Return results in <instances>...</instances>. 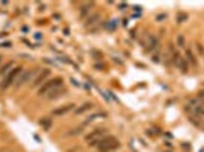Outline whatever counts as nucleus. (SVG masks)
Returning a JSON list of instances; mask_svg holds the SVG:
<instances>
[{
  "mask_svg": "<svg viewBox=\"0 0 204 152\" xmlns=\"http://www.w3.org/2000/svg\"><path fill=\"white\" fill-rule=\"evenodd\" d=\"M94 148H98L99 152H111V151L119 149V148H120V143H119V140H117L116 137L107 135V137H104L102 140H99V141L94 145Z\"/></svg>",
  "mask_w": 204,
  "mask_h": 152,
  "instance_id": "f257e3e1",
  "label": "nucleus"
},
{
  "mask_svg": "<svg viewBox=\"0 0 204 152\" xmlns=\"http://www.w3.org/2000/svg\"><path fill=\"white\" fill-rule=\"evenodd\" d=\"M107 135H108V131H107L105 128H96V129L90 131V133L85 135V141H89L90 146H94L99 140H102V138L107 137Z\"/></svg>",
  "mask_w": 204,
  "mask_h": 152,
  "instance_id": "f03ea898",
  "label": "nucleus"
},
{
  "mask_svg": "<svg viewBox=\"0 0 204 152\" xmlns=\"http://www.w3.org/2000/svg\"><path fill=\"white\" fill-rule=\"evenodd\" d=\"M63 85V79L61 78H55V79H50V81H47V82H44L41 87H40V90H38V95L40 96H46L49 95L52 90H55L56 87H61Z\"/></svg>",
  "mask_w": 204,
  "mask_h": 152,
  "instance_id": "7ed1b4c3",
  "label": "nucleus"
},
{
  "mask_svg": "<svg viewBox=\"0 0 204 152\" xmlns=\"http://www.w3.org/2000/svg\"><path fill=\"white\" fill-rule=\"evenodd\" d=\"M23 70H21V67H14L8 75L5 76V79H3V82H2V88H5V87H9L12 82H15V79H17V76L21 73Z\"/></svg>",
  "mask_w": 204,
  "mask_h": 152,
  "instance_id": "20e7f679",
  "label": "nucleus"
},
{
  "mask_svg": "<svg viewBox=\"0 0 204 152\" xmlns=\"http://www.w3.org/2000/svg\"><path fill=\"white\" fill-rule=\"evenodd\" d=\"M37 72L38 70H24V72H21V73H20V78L15 81V85H17V87H21L24 82H28L29 79H32Z\"/></svg>",
  "mask_w": 204,
  "mask_h": 152,
  "instance_id": "39448f33",
  "label": "nucleus"
},
{
  "mask_svg": "<svg viewBox=\"0 0 204 152\" xmlns=\"http://www.w3.org/2000/svg\"><path fill=\"white\" fill-rule=\"evenodd\" d=\"M73 103H67V105H63V107H59V108H55L54 110V116H63V114L69 113V111H72L73 110Z\"/></svg>",
  "mask_w": 204,
  "mask_h": 152,
  "instance_id": "423d86ee",
  "label": "nucleus"
},
{
  "mask_svg": "<svg viewBox=\"0 0 204 152\" xmlns=\"http://www.w3.org/2000/svg\"><path fill=\"white\" fill-rule=\"evenodd\" d=\"M64 93H67V90L61 85V87H56L55 90H52V91L47 95V97H49V99H56V97H59V96L64 95Z\"/></svg>",
  "mask_w": 204,
  "mask_h": 152,
  "instance_id": "0eeeda50",
  "label": "nucleus"
},
{
  "mask_svg": "<svg viewBox=\"0 0 204 152\" xmlns=\"http://www.w3.org/2000/svg\"><path fill=\"white\" fill-rule=\"evenodd\" d=\"M177 65H178V69H180L183 73H187V72H189V62H187V59H186V58L180 57V59L177 61Z\"/></svg>",
  "mask_w": 204,
  "mask_h": 152,
  "instance_id": "6e6552de",
  "label": "nucleus"
},
{
  "mask_svg": "<svg viewBox=\"0 0 204 152\" xmlns=\"http://www.w3.org/2000/svg\"><path fill=\"white\" fill-rule=\"evenodd\" d=\"M49 75H50V72H49V70H43V72L38 75L37 79L34 81V87H38L40 84H43V82H44V79H46Z\"/></svg>",
  "mask_w": 204,
  "mask_h": 152,
  "instance_id": "1a4fd4ad",
  "label": "nucleus"
},
{
  "mask_svg": "<svg viewBox=\"0 0 204 152\" xmlns=\"http://www.w3.org/2000/svg\"><path fill=\"white\" fill-rule=\"evenodd\" d=\"M157 44H158L157 38H155V37H149V38H148V43L145 44V46H146V47H145V49H146V52H151V50H154V49L157 47Z\"/></svg>",
  "mask_w": 204,
  "mask_h": 152,
  "instance_id": "9d476101",
  "label": "nucleus"
},
{
  "mask_svg": "<svg viewBox=\"0 0 204 152\" xmlns=\"http://www.w3.org/2000/svg\"><path fill=\"white\" fill-rule=\"evenodd\" d=\"M93 108V103H84L82 107H79L78 110H76V114H82V113H85V111H89V110H92Z\"/></svg>",
  "mask_w": 204,
  "mask_h": 152,
  "instance_id": "9b49d317",
  "label": "nucleus"
},
{
  "mask_svg": "<svg viewBox=\"0 0 204 152\" xmlns=\"http://www.w3.org/2000/svg\"><path fill=\"white\" fill-rule=\"evenodd\" d=\"M98 117H107V114L105 113H96V114H92V116H89V119L85 120V123H90L93 120H96Z\"/></svg>",
  "mask_w": 204,
  "mask_h": 152,
  "instance_id": "f8f14e48",
  "label": "nucleus"
},
{
  "mask_svg": "<svg viewBox=\"0 0 204 152\" xmlns=\"http://www.w3.org/2000/svg\"><path fill=\"white\" fill-rule=\"evenodd\" d=\"M186 57H187V59H189V62H190L192 65H197V59H195V57H193V53H192L190 50H187V52H186Z\"/></svg>",
  "mask_w": 204,
  "mask_h": 152,
  "instance_id": "ddd939ff",
  "label": "nucleus"
},
{
  "mask_svg": "<svg viewBox=\"0 0 204 152\" xmlns=\"http://www.w3.org/2000/svg\"><path fill=\"white\" fill-rule=\"evenodd\" d=\"M40 125H43L46 129H49V128H50V119H47V117L41 119V120H40Z\"/></svg>",
  "mask_w": 204,
  "mask_h": 152,
  "instance_id": "4468645a",
  "label": "nucleus"
},
{
  "mask_svg": "<svg viewBox=\"0 0 204 152\" xmlns=\"http://www.w3.org/2000/svg\"><path fill=\"white\" fill-rule=\"evenodd\" d=\"M177 43H178V46H180V47H184V46H186L184 37H183V35H178V37H177Z\"/></svg>",
  "mask_w": 204,
  "mask_h": 152,
  "instance_id": "2eb2a0df",
  "label": "nucleus"
},
{
  "mask_svg": "<svg viewBox=\"0 0 204 152\" xmlns=\"http://www.w3.org/2000/svg\"><path fill=\"white\" fill-rule=\"evenodd\" d=\"M186 20H187V14L180 12V14H178V17H177V21H178V23H183V21H186Z\"/></svg>",
  "mask_w": 204,
  "mask_h": 152,
  "instance_id": "dca6fc26",
  "label": "nucleus"
},
{
  "mask_svg": "<svg viewBox=\"0 0 204 152\" xmlns=\"http://www.w3.org/2000/svg\"><path fill=\"white\" fill-rule=\"evenodd\" d=\"M81 133H82V128H75V129H72L67 135H76V134H81Z\"/></svg>",
  "mask_w": 204,
  "mask_h": 152,
  "instance_id": "f3484780",
  "label": "nucleus"
},
{
  "mask_svg": "<svg viewBox=\"0 0 204 152\" xmlns=\"http://www.w3.org/2000/svg\"><path fill=\"white\" fill-rule=\"evenodd\" d=\"M93 6V3H90V5H85V6H82V11H81V14L82 15H85L87 12H89V8H92Z\"/></svg>",
  "mask_w": 204,
  "mask_h": 152,
  "instance_id": "a211bd4d",
  "label": "nucleus"
},
{
  "mask_svg": "<svg viewBox=\"0 0 204 152\" xmlns=\"http://www.w3.org/2000/svg\"><path fill=\"white\" fill-rule=\"evenodd\" d=\"M99 19V15H98V14H94V15H93L92 19H89V21H87V24H93V23H94V21H96V20Z\"/></svg>",
  "mask_w": 204,
  "mask_h": 152,
  "instance_id": "6ab92c4d",
  "label": "nucleus"
},
{
  "mask_svg": "<svg viewBox=\"0 0 204 152\" xmlns=\"http://www.w3.org/2000/svg\"><path fill=\"white\" fill-rule=\"evenodd\" d=\"M165 19H166V14H160V15L157 17V20H158V21H160V20H165Z\"/></svg>",
  "mask_w": 204,
  "mask_h": 152,
  "instance_id": "aec40b11",
  "label": "nucleus"
},
{
  "mask_svg": "<svg viewBox=\"0 0 204 152\" xmlns=\"http://www.w3.org/2000/svg\"><path fill=\"white\" fill-rule=\"evenodd\" d=\"M198 50H200L201 53H204V49H203V47H201V44H198Z\"/></svg>",
  "mask_w": 204,
  "mask_h": 152,
  "instance_id": "412c9836",
  "label": "nucleus"
}]
</instances>
